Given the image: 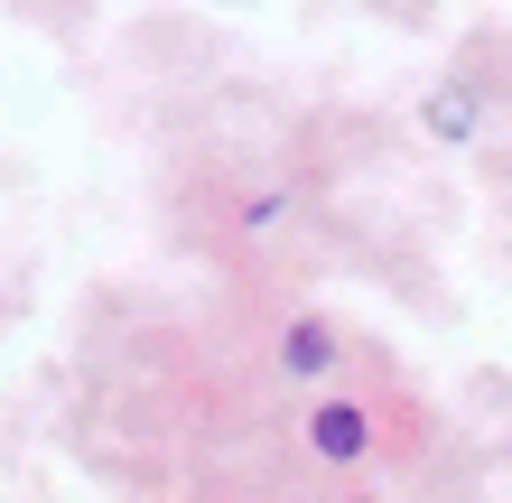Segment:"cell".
Segmentation results:
<instances>
[{
  "mask_svg": "<svg viewBox=\"0 0 512 503\" xmlns=\"http://www.w3.org/2000/svg\"><path fill=\"white\" fill-rule=\"evenodd\" d=\"M364 448H373V410L354 401V392L308 401V457L317 466H364Z\"/></svg>",
  "mask_w": 512,
  "mask_h": 503,
  "instance_id": "1",
  "label": "cell"
},
{
  "mask_svg": "<svg viewBox=\"0 0 512 503\" xmlns=\"http://www.w3.org/2000/svg\"><path fill=\"white\" fill-rule=\"evenodd\" d=\"M280 354H289V373H298V382H326V373H336V354H345V345L326 336V327H289V345H280Z\"/></svg>",
  "mask_w": 512,
  "mask_h": 503,
  "instance_id": "2",
  "label": "cell"
},
{
  "mask_svg": "<svg viewBox=\"0 0 512 503\" xmlns=\"http://www.w3.org/2000/svg\"><path fill=\"white\" fill-rule=\"evenodd\" d=\"M429 131L438 140H475V131H485V112H475V94L447 84V94H429Z\"/></svg>",
  "mask_w": 512,
  "mask_h": 503,
  "instance_id": "3",
  "label": "cell"
}]
</instances>
